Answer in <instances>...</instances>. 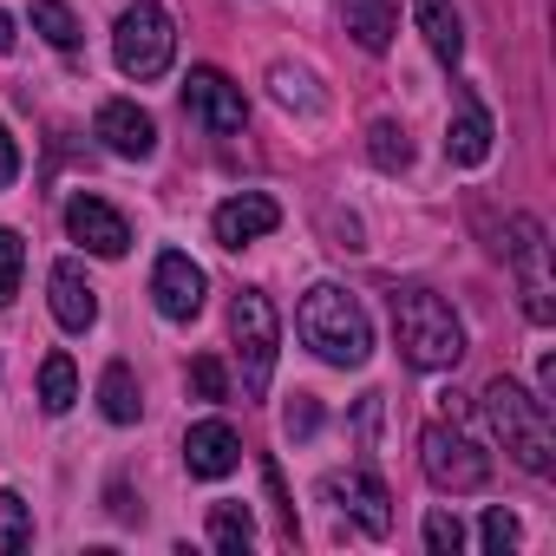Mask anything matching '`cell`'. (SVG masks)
I'll list each match as a JSON object with an SVG mask.
<instances>
[{
    "mask_svg": "<svg viewBox=\"0 0 556 556\" xmlns=\"http://www.w3.org/2000/svg\"><path fill=\"white\" fill-rule=\"evenodd\" d=\"M184 112H190L210 138H236L242 118H249L242 86H236L229 73H216V66H190V79H184Z\"/></svg>",
    "mask_w": 556,
    "mask_h": 556,
    "instance_id": "obj_8",
    "label": "cell"
},
{
    "mask_svg": "<svg viewBox=\"0 0 556 556\" xmlns=\"http://www.w3.org/2000/svg\"><path fill=\"white\" fill-rule=\"evenodd\" d=\"M66 236L86 242V249L105 255V262H118V255L131 249V223H125L105 197H73V203H66Z\"/></svg>",
    "mask_w": 556,
    "mask_h": 556,
    "instance_id": "obj_10",
    "label": "cell"
},
{
    "mask_svg": "<svg viewBox=\"0 0 556 556\" xmlns=\"http://www.w3.org/2000/svg\"><path fill=\"white\" fill-rule=\"evenodd\" d=\"M367 151H374L380 170H406V164H413V144H406V131H400L393 118H380V125L367 131Z\"/></svg>",
    "mask_w": 556,
    "mask_h": 556,
    "instance_id": "obj_24",
    "label": "cell"
},
{
    "mask_svg": "<svg viewBox=\"0 0 556 556\" xmlns=\"http://www.w3.org/2000/svg\"><path fill=\"white\" fill-rule=\"evenodd\" d=\"M47 289H53V321H60L66 334H86V328L99 321V289L86 282V268H79L73 255H66V262H53Z\"/></svg>",
    "mask_w": 556,
    "mask_h": 556,
    "instance_id": "obj_11",
    "label": "cell"
},
{
    "mask_svg": "<svg viewBox=\"0 0 556 556\" xmlns=\"http://www.w3.org/2000/svg\"><path fill=\"white\" fill-rule=\"evenodd\" d=\"M341 14H348V34L367 53H387L393 34H400V0H341Z\"/></svg>",
    "mask_w": 556,
    "mask_h": 556,
    "instance_id": "obj_16",
    "label": "cell"
},
{
    "mask_svg": "<svg viewBox=\"0 0 556 556\" xmlns=\"http://www.w3.org/2000/svg\"><path fill=\"white\" fill-rule=\"evenodd\" d=\"M184 465H190V478H229V471L242 465V439H236V426H229V419H203V426H190V439H184Z\"/></svg>",
    "mask_w": 556,
    "mask_h": 556,
    "instance_id": "obj_12",
    "label": "cell"
},
{
    "mask_svg": "<svg viewBox=\"0 0 556 556\" xmlns=\"http://www.w3.org/2000/svg\"><path fill=\"white\" fill-rule=\"evenodd\" d=\"M34 543V517H27V497L21 491H0V556H14Z\"/></svg>",
    "mask_w": 556,
    "mask_h": 556,
    "instance_id": "obj_23",
    "label": "cell"
},
{
    "mask_svg": "<svg viewBox=\"0 0 556 556\" xmlns=\"http://www.w3.org/2000/svg\"><path fill=\"white\" fill-rule=\"evenodd\" d=\"M14 177H21V144L8 138V125H0V190H8Z\"/></svg>",
    "mask_w": 556,
    "mask_h": 556,
    "instance_id": "obj_32",
    "label": "cell"
},
{
    "mask_svg": "<svg viewBox=\"0 0 556 556\" xmlns=\"http://www.w3.org/2000/svg\"><path fill=\"white\" fill-rule=\"evenodd\" d=\"M282 432H289V439H315V432H321V400H315V393H295L289 413H282Z\"/></svg>",
    "mask_w": 556,
    "mask_h": 556,
    "instance_id": "obj_29",
    "label": "cell"
},
{
    "mask_svg": "<svg viewBox=\"0 0 556 556\" xmlns=\"http://www.w3.org/2000/svg\"><path fill=\"white\" fill-rule=\"evenodd\" d=\"M484 413H491V426H497V439H504V452L523 465V471H556V432H549V406L536 400V393H523L517 380H491L484 387Z\"/></svg>",
    "mask_w": 556,
    "mask_h": 556,
    "instance_id": "obj_3",
    "label": "cell"
},
{
    "mask_svg": "<svg viewBox=\"0 0 556 556\" xmlns=\"http://www.w3.org/2000/svg\"><path fill=\"white\" fill-rule=\"evenodd\" d=\"M190 393H197V400H210V406H216V400H229V374H223V361H216V354H197V361H190Z\"/></svg>",
    "mask_w": 556,
    "mask_h": 556,
    "instance_id": "obj_27",
    "label": "cell"
},
{
    "mask_svg": "<svg viewBox=\"0 0 556 556\" xmlns=\"http://www.w3.org/2000/svg\"><path fill=\"white\" fill-rule=\"evenodd\" d=\"M229 341L242 354V393L262 400L268 374H275V354H282V321H275V302L262 289H236V302H229Z\"/></svg>",
    "mask_w": 556,
    "mask_h": 556,
    "instance_id": "obj_4",
    "label": "cell"
},
{
    "mask_svg": "<svg viewBox=\"0 0 556 556\" xmlns=\"http://www.w3.org/2000/svg\"><path fill=\"white\" fill-rule=\"evenodd\" d=\"M99 406H105L112 426H131V419L144 413V400H138V374H131L125 361H112V367L99 374Z\"/></svg>",
    "mask_w": 556,
    "mask_h": 556,
    "instance_id": "obj_19",
    "label": "cell"
},
{
    "mask_svg": "<svg viewBox=\"0 0 556 556\" xmlns=\"http://www.w3.org/2000/svg\"><path fill=\"white\" fill-rule=\"evenodd\" d=\"M445 157H452V164H484V157H491V112L478 105L471 86L458 92V112H452V125H445Z\"/></svg>",
    "mask_w": 556,
    "mask_h": 556,
    "instance_id": "obj_15",
    "label": "cell"
},
{
    "mask_svg": "<svg viewBox=\"0 0 556 556\" xmlns=\"http://www.w3.org/2000/svg\"><path fill=\"white\" fill-rule=\"evenodd\" d=\"M14 40H21L14 34V14H0V53H14Z\"/></svg>",
    "mask_w": 556,
    "mask_h": 556,
    "instance_id": "obj_33",
    "label": "cell"
},
{
    "mask_svg": "<svg viewBox=\"0 0 556 556\" xmlns=\"http://www.w3.org/2000/svg\"><path fill=\"white\" fill-rule=\"evenodd\" d=\"M348 497H354V517H361V530H367V536H387V530H393V497H387V484H380V471H374V465H361V471H354Z\"/></svg>",
    "mask_w": 556,
    "mask_h": 556,
    "instance_id": "obj_18",
    "label": "cell"
},
{
    "mask_svg": "<svg viewBox=\"0 0 556 556\" xmlns=\"http://www.w3.org/2000/svg\"><path fill=\"white\" fill-rule=\"evenodd\" d=\"M413 21H419L426 47H432L445 66H458V53H465V21L452 14V0H413Z\"/></svg>",
    "mask_w": 556,
    "mask_h": 556,
    "instance_id": "obj_17",
    "label": "cell"
},
{
    "mask_svg": "<svg viewBox=\"0 0 556 556\" xmlns=\"http://www.w3.org/2000/svg\"><path fill=\"white\" fill-rule=\"evenodd\" d=\"M275 223H282V203L262 197V190H242V197H229V203L216 210V242H223V249H249V242L268 236Z\"/></svg>",
    "mask_w": 556,
    "mask_h": 556,
    "instance_id": "obj_13",
    "label": "cell"
},
{
    "mask_svg": "<svg viewBox=\"0 0 556 556\" xmlns=\"http://www.w3.org/2000/svg\"><path fill=\"white\" fill-rule=\"evenodd\" d=\"M99 138H105V151H118V157H151V151H157V125H151V112H138L131 99H105V105H99Z\"/></svg>",
    "mask_w": 556,
    "mask_h": 556,
    "instance_id": "obj_14",
    "label": "cell"
},
{
    "mask_svg": "<svg viewBox=\"0 0 556 556\" xmlns=\"http://www.w3.org/2000/svg\"><path fill=\"white\" fill-rule=\"evenodd\" d=\"M21 268H27L21 236H14V229H0V308H8V302L21 295Z\"/></svg>",
    "mask_w": 556,
    "mask_h": 556,
    "instance_id": "obj_26",
    "label": "cell"
},
{
    "mask_svg": "<svg viewBox=\"0 0 556 556\" xmlns=\"http://www.w3.org/2000/svg\"><path fill=\"white\" fill-rule=\"evenodd\" d=\"M419 465H426V478H432L439 491H484V484H491V458L478 452V439L458 432V419H452V426L432 419V426L419 432Z\"/></svg>",
    "mask_w": 556,
    "mask_h": 556,
    "instance_id": "obj_6",
    "label": "cell"
},
{
    "mask_svg": "<svg viewBox=\"0 0 556 556\" xmlns=\"http://www.w3.org/2000/svg\"><path fill=\"white\" fill-rule=\"evenodd\" d=\"M34 34H40L47 47L73 53V47H79V14L66 8V0H34Z\"/></svg>",
    "mask_w": 556,
    "mask_h": 556,
    "instance_id": "obj_21",
    "label": "cell"
},
{
    "mask_svg": "<svg viewBox=\"0 0 556 556\" xmlns=\"http://www.w3.org/2000/svg\"><path fill=\"white\" fill-rule=\"evenodd\" d=\"M262 484H268V504H275V517H282V536L295 543V504H289V484H282V465H262Z\"/></svg>",
    "mask_w": 556,
    "mask_h": 556,
    "instance_id": "obj_30",
    "label": "cell"
},
{
    "mask_svg": "<svg viewBox=\"0 0 556 556\" xmlns=\"http://www.w3.org/2000/svg\"><path fill=\"white\" fill-rule=\"evenodd\" d=\"M73 400H79L73 361H66V354H47V367H40V406H47V413H73Z\"/></svg>",
    "mask_w": 556,
    "mask_h": 556,
    "instance_id": "obj_22",
    "label": "cell"
},
{
    "mask_svg": "<svg viewBox=\"0 0 556 556\" xmlns=\"http://www.w3.org/2000/svg\"><path fill=\"white\" fill-rule=\"evenodd\" d=\"M203 268L184 255V249H164L157 255V268H151V302H157V315L164 321H197L203 315Z\"/></svg>",
    "mask_w": 556,
    "mask_h": 556,
    "instance_id": "obj_9",
    "label": "cell"
},
{
    "mask_svg": "<svg viewBox=\"0 0 556 556\" xmlns=\"http://www.w3.org/2000/svg\"><path fill=\"white\" fill-rule=\"evenodd\" d=\"M295 334H302L328 367H367V361H374V321H367V308H361L348 289H334V282H315V289L302 295Z\"/></svg>",
    "mask_w": 556,
    "mask_h": 556,
    "instance_id": "obj_1",
    "label": "cell"
},
{
    "mask_svg": "<svg viewBox=\"0 0 556 556\" xmlns=\"http://www.w3.org/2000/svg\"><path fill=\"white\" fill-rule=\"evenodd\" d=\"M504 236H510V242H497V249H504L510 268H517L523 315H530L536 328H549V321H556V302H549L556 289H549V242H543V223H536V216H510Z\"/></svg>",
    "mask_w": 556,
    "mask_h": 556,
    "instance_id": "obj_7",
    "label": "cell"
},
{
    "mask_svg": "<svg viewBox=\"0 0 556 556\" xmlns=\"http://www.w3.org/2000/svg\"><path fill=\"white\" fill-rule=\"evenodd\" d=\"M112 53H118V73H125V79H138V86L164 79L170 60H177V27H170V14L157 8V0L125 8V14H118V34H112Z\"/></svg>",
    "mask_w": 556,
    "mask_h": 556,
    "instance_id": "obj_5",
    "label": "cell"
},
{
    "mask_svg": "<svg viewBox=\"0 0 556 556\" xmlns=\"http://www.w3.org/2000/svg\"><path fill=\"white\" fill-rule=\"evenodd\" d=\"M210 543H216L223 556H242V549L255 543V517H249V504H216V510H210Z\"/></svg>",
    "mask_w": 556,
    "mask_h": 556,
    "instance_id": "obj_20",
    "label": "cell"
},
{
    "mask_svg": "<svg viewBox=\"0 0 556 556\" xmlns=\"http://www.w3.org/2000/svg\"><path fill=\"white\" fill-rule=\"evenodd\" d=\"M484 549L491 556H504V549H517V517L497 504V510H484Z\"/></svg>",
    "mask_w": 556,
    "mask_h": 556,
    "instance_id": "obj_31",
    "label": "cell"
},
{
    "mask_svg": "<svg viewBox=\"0 0 556 556\" xmlns=\"http://www.w3.org/2000/svg\"><path fill=\"white\" fill-rule=\"evenodd\" d=\"M268 86H275V99H282L289 112H321L315 79H308V73H295V66H275V73H268Z\"/></svg>",
    "mask_w": 556,
    "mask_h": 556,
    "instance_id": "obj_25",
    "label": "cell"
},
{
    "mask_svg": "<svg viewBox=\"0 0 556 556\" xmlns=\"http://www.w3.org/2000/svg\"><path fill=\"white\" fill-rule=\"evenodd\" d=\"M393 341H400L406 367H419V374H445V367L465 361V321L432 289H400L393 295Z\"/></svg>",
    "mask_w": 556,
    "mask_h": 556,
    "instance_id": "obj_2",
    "label": "cell"
},
{
    "mask_svg": "<svg viewBox=\"0 0 556 556\" xmlns=\"http://www.w3.org/2000/svg\"><path fill=\"white\" fill-rule=\"evenodd\" d=\"M426 549L432 556H458L465 549V523L452 510H426Z\"/></svg>",
    "mask_w": 556,
    "mask_h": 556,
    "instance_id": "obj_28",
    "label": "cell"
}]
</instances>
